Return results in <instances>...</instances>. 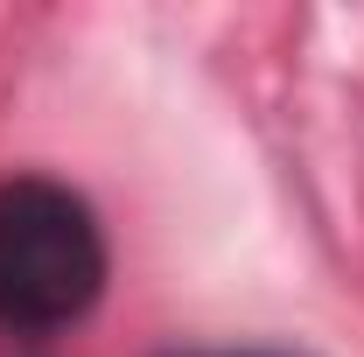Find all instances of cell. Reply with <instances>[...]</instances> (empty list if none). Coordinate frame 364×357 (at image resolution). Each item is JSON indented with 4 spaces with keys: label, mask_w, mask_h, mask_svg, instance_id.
I'll use <instances>...</instances> for the list:
<instances>
[{
    "label": "cell",
    "mask_w": 364,
    "mask_h": 357,
    "mask_svg": "<svg viewBox=\"0 0 364 357\" xmlns=\"http://www.w3.org/2000/svg\"><path fill=\"white\" fill-rule=\"evenodd\" d=\"M105 294V231L91 203L63 182H0V322L7 329H70Z\"/></svg>",
    "instance_id": "cell-1"
},
{
    "label": "cell",
    "mask_w": 364,
    "mask_h": 357,
    "mask_svg": "<svg viewBox=\"0 0 364 357\" xmlns=\"http://www.w3.org/2000/svg\"><path fill=\"white\" fill-rule=\"evenodd\" d=\"M196 357H273V351H196Z\"/></svg>",
    "instance_id": "cell-2"
}]
</instances>
